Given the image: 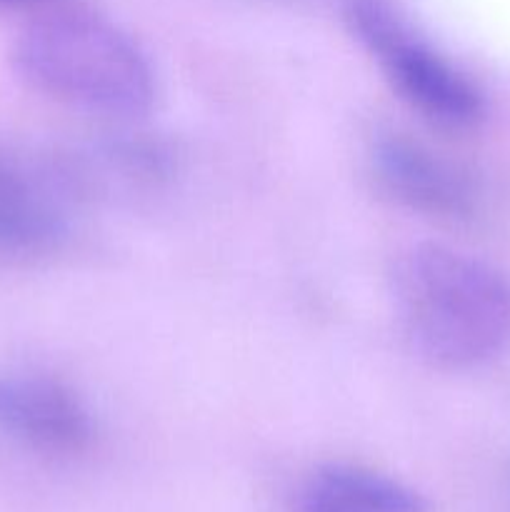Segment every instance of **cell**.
Masks as SVG:
<instances>
[{"instance_id": "cell-4", "label": "cell", "mask_w": 510, "mask_h": 512, "mask_svg": "<svg viewBox=\"0 0 510 512\" xmlns=\"http://www.w3.org/2000/svg\"><path fill=\"white\" fill-rule=\"evenodd\" d=\"M0 430L50 453H75L93 438V418L65 385L33 375L0 378Z\"/></svg>"}, {"instance_id": "cell-3", "label": "cell", "mask_w": 510, "mask_h": 512, "mask_svg": "<svg viewBox=\"0 0 510 512\" xmlns=\"http://www.w3.org/2000/svg\"><path fill=\"white\" fill-rule=\"evenodd\" d=\"M350 20L385 78L420 115L445 128H468L483 115L480 90L430 45L415 38L388 5L355 0Z\"/></svg>"}, {"instance_id": "cell-6", "label": "cell", "mask_w": 510, "mask_h": 512, "mask_svg": "<svg viewBox=\"0 0 510 512\" xmlns=\"http://www.w3.org/2000/svg\"><path fill=\"white\" fill-rule=\"evenodd\" d=\"M55 175L38 173L0 150V255L33 258L50 253L65 235V213Z\"/></svg>"}, {"instance_id": "cell-9", "label": "cell", "mask_w": 510, "mask_h": 512, "mask_svg": "<svg viewBox=\"0 0 510 512\" xmlns=\"http://www.w3.org/2000/svg\"><path fill=\"white\" fill-rule=\"evenodd\" d=\"M303 512H360V510L353 508V505L343 503V500L333 498V495L323 493V490L315 488V485H310L303 500Z\"/></svg>"}, {"instance_id": "cell-8", "label": "cell", "mask_w": 510, "mask_h": 512, "mask_svg": "<svg viewBox=\"0 0 510 512\" xmlns=\"http://www.w3.org/2000/svg\"><path fill=\"white\" fill-rule=\"evenodd\" d=\"M310 485L360 512H428V500L418 490L360 465H325Z\"/></svg>"}, {"instance_id": "cell-1", "label": "cell", "mask_w": 510, "mask_h": 512, "mask_svg": "<svg viewBox=\"0 0 510 512\" xmlns=\"http://www.w3.org/2000/svg\"><path fill=\"white\" fill-rule=\"evenodd\" d=\"M395 313L430 363L473 368L510 343V280L445 245H413L390 273Z\"/></svg>"}, {"instance_id": "cell-7", "label": "cell", "mask_w": 510, "mask_h": 512, "mask_svg": "<svg viewBox=\"0 0 510 512\" xmlns=\"http://www.w3.org/2000/svg\"><path fill=\"white\" fill-rule=\"evenodd\" d=\"M168 175V155L153 143L143 140H110L95 143L83 153H75L60 170L63 190L118 195L128 190H143L160 183Z\"/></svg>"}, {"instance_id": "cell-5", "label": "cell", "mask_w": 510, "mask_h": 512, "mask_svg": "<svg viewBox=\"0 0 510 512\" xmlns=\"http://www.w3.org/2000/svg\"><path fill=\"white\" fill-rule=\"evenodd\" d=\"M373 168L383 188L418 213L463 218L473 210L475 193L463 170L418 140L398 133L378 138Z\"/></svg>"}, {"instance_id": "cell-10", "label": "cell", "mask_w": 510, "mask_h": 512, "mask_svg": "<svg viewBox=\"0 0 510 512\" xmlns=\"http://www.w3.org/2000/svg\"><path fill=\"white\" fill-rule=\"evenodd\" d=\"M30 3H43V0H0V5H30Z\"/></svg>"}, {"instance_id": "cell-2", "label": "cell", "mask_w": 510, "mask_h": 512, "mask_svg": "<svg viewBox=\"0 0 510 512\" xmlns=\"http://www.w3.org/2000/svg\"><path fill=\"white\" fill-rule=\"evenodd\" d=\"M13 68L38 93L105 118H138L158 95L145 50L85 10H58L25 25L13 43Z\"/></svg>"}]
</instances>
